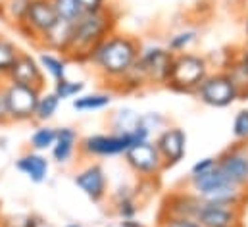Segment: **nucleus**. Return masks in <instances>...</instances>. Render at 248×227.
<instances>
[{
  "instance_id": "nucleus-34",
  "label": "nucleus",
  "mask_w": 248,
  "mask_h": 227,
  "mask_svg": "<svg viewBox=\"0 0 248 227\" xmlns=\"http://www.w3.org/2000/svg\"><path fill=\"white\" fill-rule=\"evenodd\" d=\"M0 227H41V220L31 214L6 216V218H0Z\"/></svg>"
},
{
  "instance_id": "nucleus-33",
  "label": "nucleus",
  "mask_w": 248,
  "mask_h": 227,
  "mask_svg": "<svg viewBox=\"0 0 248 227\" xmlns=\"http://www.w3.org/2000/svg\"><path fill=\"white\" fill-rule=\"evenodd\" d=\"M139 202H137V196H129V198H122V200H116L114 202V210L118 214L120 220H131V218H137L139 214Z\"/></svg>"
},
{
  "instance_id": "nucleus-28",
  "label": "nucleus",
  "mask_w": 248,
  "mask_h": 227,
  "mask_svg": "<svg viewBox=\"0 0 248 227\" xmlns=\"http://www.w3.org/2000/svg\"><path fill=\"white\" fill-rule=\"evenodd\" d=\"M29 2H31V0H6V2L0 6V16H2L6 21H10L12 25L17 27V25L25 19Z\"/></svg>"
},
{
  "instance_id": "nucleus-12",
  "label": "nucleus",
  "mask_w": 248,
  "mask_h": 227,
  "mask_svg": "<svg viewBox=\"0 0 248 227\" xmlns=\"http://www.w3.org/2000/svg\"><path fill=\"white\" fill-rule=\"evenodd\" d=\"M73 183L94 204L102 202L108 195V177L100 164H89L73 175Z\"/></svg>"
},
{
  "instance_id": "nucleus-24",
  "label": "nucleus",
  "mask_w": 248,
  "mask_h": 227,
  "mask_svg": "<svg viewBox=\"0 0 248 227\" xmlns=\"http://www.w3.org/2000/svg\"><path fill=\"white\" fill-rule=\"evenodd\" d=\"M223 71H225L227 77L233 81V85H235V89H237V93H239V98H241V100L247 98L248 97V69L241 64V60L235 56L229 62V65H227Z\"/></svg>"
},
{
  "instance_id": "nucleus-6",
  "label": "nucleus",
  "mask_w": 248,
  "mask_h": 227,
  "mask_svg": "<svg viewBox=\"0 0 248 227\" xmlns=\"http://www.w3.org/2000/svg\"><path fill=\"white\" fill-rule=\"evenodd\" d=\"M194 97L210 108H227L241 100L233 81L227 77L225 71L208 73V77L194 91Z\"/></svg>"
},
{
  "instance_id": "nucleus-15",
  "label": "nucleus",
  "mask_w": 248,
  "mask_h": 227,
  "mask_svg": "<svg viewBox=\"0 0 248 227\" xmlns=\"http://www.w3.org/2000/svg\"><path fill=\"white\" fill-rule=\"evenodd\" d=\"M200 206H202V198L196 196L194 193H173L166 198L162 218H192V220H196Z\"/></svg>"
},
{
  "instance_id": "nucleus-13",
  "label": "nucleus",
  "mask_w": 248,
  "mask_h": 227,
  "mask_svg": "<svg viewBox=\"0 0 248 227\" xmlns=\"http://www.w3.org/2000/svg\"><path fill=\"white\" fill-rule=\"evenodd\" d=\"M6 81L16 83V85H25V87H35L41 89L45 87V73L39 65V60L35 56H31L29 52H21L14 67L10 69Z\"/></svg>"
},
{
  "instance_id": "nucleus-42",
  "label": "nucleus",
  "mask_w": 248,
  "mask_h": 227,
  "mask_svg": "<svg viewBox=\"0 0 248 227\" xmlns=\"http://www.w3.org/2000/svg\"><path fill=\"white\" fill-rule=\"evenodd\" d=\"M65 227H85V226H81V224H69V226H65Z\"/></svg>"
},
{
  "instance_id": "nucleus-16",
  "label": "nucleus",
  "mask_w": 248,
  "mask_h": 227,
  "mask_svg": "<svg viewBox=\"0 0 248 227\" xmlns=\"http://www.w3.org/2000/svg\"><path fill=\"white\" fill-rule=\"evenodd\" d=\"M16 170L19 173H23L31 183L35 185H41L48 179V173H50V160L43 154V152H35V150H29L25 154H21L17 160H16Z\"/></svg>"
},
{
  "instance_id": "nucleus-14",
  "label": "nucleus",
  "mask_w": 248,
  "mask_h": 227,
  "mask_svg": "<svg viewBox=\"0 0 248 227\" xmlns=\"http://www.w3.org/2000/svg\"><path fill=\"white\" fill-rule=\"evenodd\" d=\"M196 222L202 227H239V208L210 204L202 200Z\"/></svg>"
},
{
  "instance_id": "nucleus-7",
  "label": "nucleus",
  "mask_w": 248,
  "mask_h": 227,
  "mask_svg": "<svg viewBox=\"0 0 248 227\" xmlns=\"http://www.w3.org/2000/svg\"><path fill=\"white\" fill-rule=\"evenodd\" d=\"M41 89L16 85V83H4V95H6V106H8V123H25L33 121L35 108L41 97Z\"/></svg>"
},
{
  "instance_id": "nucleus-22",
  "label": "nucleus",
  "mask_w": 248,
  "mask_h": 227,
  "mask_svg": "<svg viewBox=\"0 0 248 227\" xmlns=\"http://www.w3.org/2000/svg\"><path fill=\"white\" fill-rule=\"evenodd\" d=\"M56 133H58V127H52L48 123H41L39 127L33 129L31 137H29V146L31 150L35 152H46L54 146V141H56Z\"/></svg>"
},
{
  "instance_id": "nucleus-5",
  "label": "nucleus",
  "mask_w": 248,
  "mask_h": 227,
  "mask_svg": "<svg viewBox=\"0 0 248 227\" xmlns=\"http://www.w3.org/2000/svg\"><path fill=\"white\" fill-rule=\"evenodd\" d=\"M58 16L52 8L50 0H31L25 19L17 25V31L25 35V39L35 41L41 45V41L58 25Z\"/></svg>"
},
{
  "instance_id": "nucleus-17",
  "label": "nucleus",
  "mask_w": 248,
  "mask_h": 227,
  "mask_svg": "<svg viewBox=\"0 0 248 227\" xmlns=\"http://www.w3.org/2000/svg\"><path fill=\"white\" fill-rule=\"evenodd\" d=\"M79 135L73 127H58L54 146L50 148V156L56 164H69L79 150Z\"/></svg>"
},
{
  "instance_id": "nucleus-19",
  "label": "nucleus",
  "mask_w": 248,
  "mask_h": 227,
  "mask_svg": "<svg viewBox=\"0 0 248 227\" xmlns=\"http://www.w3.org/2000/svg\"><path fill=\"white\" fill-rule=\"evenodd\" d=\"M112 104V93L96 91V93H83L71 100V106L75 112L87 114V112H98L104 110Z\"/></svg>"
},
{
  "instance_id": "nucleus-30",
  "label": "nucleus",
  "mask_w": 248,
  "mask_h": 227,
  "mask_svg": "<svg viewBox=\"0 0 248 227\" xmlns=\"http://www.w3.org/2000/svg\"><path fill=\"white\" fill-rule=\"evenodd\" d=\"M85 87H87L85 81H73V79H69V77H63V79L54 83L52 93H54L60 100H73L75 97H79V95L85 93Z\"/></svg>"
},
{
  "instance_id": "nucleus-1",
  "label": "nucleus",
  "mask_w": 248,
  "mask_h": 227,
  "mask_svg": "<svg viewBox=\"0 0 248 227\" xmlns=\"http://www.w3.org/2000/svg\"><path fill=\"white\" fill-rule=\"evenodd\" d=\"M139 54L140 43L135 37L114 31L93 49L85 64H91L94 71L108 83H122Z\"/></svg>"
},
{
  "instance_id": "nucleus-8",
  "label": "nucleus",
  "mask_w": 248,
  "mask_h": 227,
  "mask_svg": "<svg viewBox=\"0 0 248 227\" xmlns=\"http://www.w3.org/2000/svg\"><path fill=\"white\" fill-rule=\"evenodd\" d=\"M125 164L142 179H156L166 170L162 156L152 141H142L133 145L124 154Z\"/></svg>"
},
{
  "instance_id": "nucleus-18",
  "label": "nucleus",
  "mask_w": 248,
  "mask_h": 227,
  "mask_svg": "<svg viewBox=\"0 0 248 227\" xmlns=\"http://www.w3.org/2000/svg\"><path fill=\"white\" fill-rule=\"evenodd\" d=\"M204 202L210 204H221V206H231V208H241V204L247 200V189H241L229 181L217 185L216 189L208 191L206 195L200 196Z\"/></svg>"
},
{
  "instance_id": "nucleus-21",
  "label": "nucleus",
  "mask_w": 248,
  "mask_h": 227,
  "mask_svg": "<svg viewBox=\"0 0 248 227\" xmlns=\"http://www.w3.org/2000/svg\"><path fill=\"white\" fill-rule=\"evenodd\" d=\"M227 179L223 177V173L217 170V166L216 168H212V170L204 171V173H198V175H190L188 177V185H190V189H192V193L196 195V196H202V195H206L208 191H212V189H216L217 185H221V183H225ZM231 183V181H229Z\"/></svg>"
},
{
  "instance_id": "nucleus-9",
  "label": "nucleus",
  "mask_w": 248,
  "mask_h": 227,
  "mask_svg": "<svg viewBox=\"0 0 248 227\" xmlns=\"http://www.w3.org/2000/svg\"><path fill=\"white\" fill-rule=\"evenodd\" d=\"M173 56L175 54H171L166 47H160V45L140 47V54L137 58V62L140 64L148 85H166L168 83Z\"/></svg>"
},
{
  "instance_id": "nucleus-25",
  "label": "nucleus",
  "mask_w": 248,
  "mask_h": 227,
  "mask_svg": "<svg viewBox=\"0 0 248 227\" xmlns=\"http://www.w3.org/2000/svg\"><path fill=\"white\" fill-rule=\"evenodd\" d=\"M139 115L133 108H120L110 115V127L114 133H131L139 125Z\"/></svg>"
},
{
  "instance_id": "nucleus-41",
  "label": "nucleus",
  "mask_w": 248,
  "mask_h": 227,
  "mask_svg": "<svg viewBox=\"0 0 248 227\" xmlns=\"http://www.w3.org/2000/svg\"><path fill=\"white\" fill-rule=\"evenodd\" d=\"M245 37H247V43H248V14L245 17Z\"/></svg>"
},
{
  "instance_id": "nucleus-43",
  "label": "nucleus",
  "mask_w": 248,
  "mask_h": 227,
  "mask_svg": "<svg viewBox=\"0 0 248 227\" xmlns=\"http://www.w3.org/2000/svg\"><path fill=\"white\" fill-rule=\"evenodd\" d=\"M4 2H6V0H0V6H2V4H4Z\"/></svg>"
},
{
  "instance_id": "nucleus-44",
  "label": "nucleus",
  "mask_w": 248,
  "mask_h": 227,
  "mask_svg": "<svg viewBox=\"0 0 248 227\" xmlns=\"http://www.w3.org/2000/svg\"><path fill=\"white\" fill-rule=\"evenodd\" d=\"M247 191H248V185H247Z\"/></svg>"
},
{
  "instance_id": "nucleus-36",
  "label": "nucleus",
  "mask_w": 248,
  "mask_h": 227,
  "mask_svg": "<svg viewBox=\"0 0 248 227\" xmlns=\"http://www.w3.org/2000/svg\"><path fill=\"white\" fill-rule=\"evenodd\" d=\"M216 168V156H206V158H200L192 164L190 168V175H198V173H204V171Z\"/></svg>"
},
{
  "instance_id": "nucleus-3",
  "label": "nucleus",
  "mask_w": 248,
  "mask_h": 227,
  "mask_svg": "<svg viewBox=\"0 0 248 227\" xmlns=\"http://www.w3.org/2000/svg\"><path fill=\"white\" fill-rule=\"evenodd\" d=\"M142 141H150V133L137 125L131 133H94L87 135L79 141V154L85 158H112V156H124L125 152Z\"/></svg>"
},
{
  "instance_id": "nucleus-26",
  "label": "nucleus",
  "mask_w": 248,
  "mask_h": 227,
  "mask_svg": "<svg viewBox=\"0 0 248 227\" xmlns=\"http://www.w3.org/2000/svg\"><path fill=\"white\" fill-rule=\"evenodd\" d=\"M21 54L19 47L16 43H12L6 37H0V79H6L10 69L14 67L17 56Z\"/></svg>"
},
{
  "instance_id": "nucleus-20",
  "label": "nucleus",
  "mask_w": 248,
  "mask_h": 227,
  "mask_svg": "<svg viewBox=\"0 0 248 227\" xmlns=\"http://www.w3.org/2000/svg\"><path fill=\"white\" fill-rule=\"evenodd\" d=\"M39 65L43 69V73H46L54 83L60 81L63 77H67V60L62 54H56L54 50H43L39 54Z\"/></svg>"
},
{
  "instance_id": "nucleus-38",
  "label": "nucleus",
  "mask_w": 248,
  "mask_h": 227,
  "mask_svg": "<svg viewBox=\"0 0 248 227\" xmlns=\"http://www.w3.org/2000/svg\"><path fill=\"white\" fill-rule=\"evenodd\" d=\"M8 123V106H6V95L4 85H0V125Z\"/></svg>"
},
{
  "instance_id": "nucleus-10",
  "label": "nucleus",
  "mask_w": 248,
  "mask_h": 227,
  "mask_svg": "<svg viewBox=\"0 0 248 227\" xmlns=\"http://www.w3.org/2000/svg\"><path fill=\"white\" fill-rule=\"evenodd\" d=\"M216 166L233 185L247 189L248 185V143H235L216 156Z\"/></svg>"
},
{
  "instance_id": "nucleus-39",
  "label": "nucleus",
  "mask_w": 248,
  "mask_h": 227,
  "mask_svg": "<svg viewBox=\"0 0 248 227\" xmlns=\"http://www.w3.org/2000/svg\"><path fill=\"white\" fill-rule=\"evenodd\" d=\"M120 227H146V226L142 222H139L137 218H131V220H122Z\"/></svg>"
},
{
  "instance_id": "nucleus-35",
  "label": "nucleus",
  "mask_w": 248,
  "mask_h": 227,
  "mask_svg": "<svg viewBox=\"0 0 248 227\" xmlns=\"http://www.w3.org/2000/svg\"><path fill=\"white\" fill-rule=\"evenodd\" d=\"M160 227H202L192 218H162Z\"/></svg>"
},
{
  "instance_id": "nucleus-32",
  "label": "nucleus",
  "mask_w": 248,
  "mask_h": 227,
  "mask_svg": "<svg viewBox=\"0 0 248 227\" xmlns=\"http://www.w3.org/2000/svg\"><path fill=\"white\" fill-rule=\"evenodd\" d=\"M231 129H233L235 143H248V108L235 114Z\"/></svg>"
},
{
  "instance_id": "nucleus-31",
  "label": "nucleus",
  "mask_w": 248,
  "mask_h": 227,
  "mask_svg": "<svg viewBox=\"0 0 248 227\" xmlns=\"http://www.w3.org/2000/svg\"><path fill=\"white\" fill-rule=\"evenodd\" d=\"M139 125L142 129H146L150 133V137H152L154 133L158 135L160 131H164L168 127V119H166V115H162L158 112H146L139 115Z\"/></svg>"
},
{
  "instance_id": "nucleus-23",
  "label": "nucleus",
  "mask_w": 248,
  "mask_h": 227,
  "mask_svg": "<svg viewBox=\"0 0 248 227\" xmlns=\"http://www.w3.org/2000/svg\"><path fill=\"white\" fill-rule=\"evenodd\" d=\"M60 98L52 93V91H48V93H41V97H39V102H37V108H35V117H33V121H37V123H48L56 112H58V108H60Z\"/></svg>"
},
{
  "instance_id": "nucleus-27",
  "label": "nucleus",
  "mask_w": 248,
  "mask_h": 227,
  "mask_svg": "<svg viewBox=\"0 0 248 227\" xmlns=\"http://www.w3.org/2000/svg\"><path fill=\"white\" fill-rule=\"evenodd\" d=\"M196 41H198V31H196V29H183V31L173 33V35L168 39L166 49H168L171 54H183V52H186Z\"/></svg>"
},
{
  "instance_id": "nucleus-40",
  "label": "nucleus",
  "mask_w": 248,
  "mask_h": 227,
  "mask_svg": "<svg viewBox=\"0 0 248 227\" xmlns=\"http://www.w3.org/2000/svg\"><path fill=\"white\" fill-rule=\"evenodd\" d=\"M237 58L241 60V64H243V65H245V67L248 69V45H247V47H243V49L239 50Z\"/></svg>"
},
{
  "instance_id": "nucleus-11",
  "label": "nucleus",
  "mask_w": 248,
  "mask_h": 227,
  "mask_svg": "<svg viewBox=\"0 0 248 227\" xmlns=\"http://www.w3.org/2000/svg\"><path fill=\"white\" fill-rule=\"evenodd\" d=\"M154 145L162 156V162L168 168L177 166L181 160H185L186 154V133L185 129L177 125H168L164 131H160L154 139Z\"/></svg>"
},
{
  "instance_id": "nucleus-4",
  "label": "nucleus",
  "mask_w": 248,
  "mask_h": 227,
  "mask_svg": "<svg viewBox=\"0 0 248 227\" xmlns=\"http://www.w3.org/2000/svg\"><path fill=\"white\" fill-rule=\"evenodd\" d=\"M208 73H210V64L204 56L194 52L175 54L166 87H170L175 93L194 95V91L208 77Z\"/></svg>"
},
{
  "instance_id": "nucleus-37",
  "label": "nucleus",
  "mask_w": 248,
  "mask_h": 227,
  "mask_svg": "<svg viewBox=\"0 0 248 227\" xmlns=\"http://www.w3.org/2000/svg\"><path fill=\"white\" fill-rule=\"evenodd\" d=\"M83 12H100L108 8V0H77Z\"/></svg>"
},
{
  "instance_id": "nucleus-2",
  "label": "nucleus",
  "mask_w": 248,
  "mask_h": 227,
  "mask_svg": "<svg viewBox=\"0 0 248 227\" xmlns=\"http://www.w3.org/2000/svg\"><path fill=\"white\" fill-rule=\"evenodd\" d=\"M116 19L118 17L112 12V6L100 12H83V16L71 23L69 45L63 52L65 60L87 62L93 49L116 31Z\"/></svg>"
},
{
  "instance_id": "nucleus-29",
  "label": "nucleus",
  "mask_w": 248,
  "mask_h": 227,
  "mask_svg": "<svg viewBox=\"0 0 248 227\" xmlns=\"http://www.w3.org/2000/svg\"><path fill=\"white\" fill-rule=\"evenodd\" d=\"M50 2L58 16V21L62 23H75L83 16V10L77 0H50Z\"/></svg>"
}]
</instances>
